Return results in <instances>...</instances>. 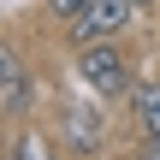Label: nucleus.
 Returning a JSON list of instances; mask_svg holds the SVG:
<instances>
[{"label":"nucleus","instance_id":"obj_8","mask_svg":"<svg viewBox=\"0 0 160 160\" xmlns=\"http://www.w3.org/2000/svg\"><path fill=\"white\" fill-rule=\"evenodd\" d=\"M142 160H160V137H148V148H142Z\"/></svg>","mask_w":160,"mask_h":160},{"label":"nucleus","instance_id":"obj_5","mask_svg":"<svg viewBox=\"0 0 160 160\" xmlns=\"http://www.w3.org/2000/svg\"><path fill=\"white\" fill-rule=\"evenodd\" d=\"M131 113H137L142 137H160V83H137L131 89Z\"/></svg>","mask_w":160,"mask_h":160},{"label":"nucleus","instance_id":"obj_9","mask_svg":"<svg viewBox=\"0 0 160 160\" xmlns=\"http://www.w3.org/2000/svg\"><path fill=\"white\" fill-rule=\"evenodd\" d=\"M137 6H142V12H154V6H160V0H137Z\"/></svg>","mask_w":160,"mask_h":160},{"label":"nucleus","instance_id":"obj_1","mask_svg":"<svg viewBox=\"0 0 160 160\" xmlns=\"http://www.w3.org/2000/svg\"><path fill=\"white\" fill-rule=\"evenodd\" d=\"M77 77H83V89H89V95H101V101H113V95H125V89H131L125 53H119L113 42H83V48H77Z\"/></svg>","mask_w":160,"mask_h":160},{"label":"nucleus","instance_id":"obj_6","mask_svg":"<svg viewBox=\"0 0 160 160\" xmlns=\"http://www.w3.org/2000/svg\"><path fill=\"white\" fill-rule=\"evenodd\" d=\"M12 154H18V160H59L42 137H18V142H12Z\"/></svg>","mask_w":160,"mask_h":160},{"label":"nucleus","instance_id":"obj_3","mask_svg":"<svg viewBox=\"0 0 160 160\" xmlns=\"http://www.w3.org/2000/svg\"><path fill=\"white\" fill-rule=\"evenodd\" d=\"M0 113H6L12 125L30 113V71H24V59H18L12 48L0 53Z\"/></svg>","mask_w":160,"mask_h":160},{"label":"nucleus","instance_id":"obj_2","mask_svg":"<svg viewBox=\"0 0 160 160\" xmlns=\"http://www.w3.org/2000/svg\"><path fill=\"white\" fill-rule=\"evenodd\" d=\"M137 12H142L137 0H89V6L71 18V36H77V42H113Z\"/></svg>","mask_w":160,"mask_h":160},{"label":"nucleus","instance_id":"obj_10","mask_svg":"<svg viewBox=\"0 0 160 160\" xmlns=\"http://www.w3.org/2000/svg\"><path fill=\"white\" fill-rule=\"evenodd\" d=\"M6 160H18V154H6Z\"/></svg>","mask_w":160,"mask_h":160},{"label":"nucleus","instance_id":"obj_4","mask_svg":"<svg viewBox=\"0 0 160 160\" xmlns=\"http://www.w3.org/2000/svg\"><path fill=\"white\" fill-rule=\"evenodd\" d=\"M65 131H71V148L89 154V148L101 142V113H95V107H71V113H65Z\"/></svg>","mask_w":160,"mask_h":160},{"label":"nucleus","instance_id":"obj_7","mask_svg":"<svg viewBox=\"0 0 160 160\" xmlns=\"http://www.w3.org/2000/svg\"><path fill=\"white\" fill-rule=\"evenodd\" d=\"M83 6H89V0H48V12H53V18H65V24H71Z\"/></svg>","mask_w":160,"mask_h":160}]
</instances>
